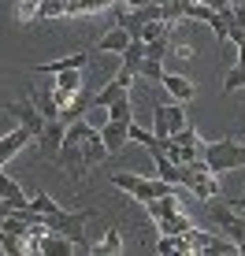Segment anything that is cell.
<instances>
[{"label": "cell", "mask_w": 245, "mask_h": 256, "mask_svg": "<svg viewBox=\"0 0 245 256\" xmlns=\"http://www.w3.org/2000/svg\"><path fill=\"white\" fill-rule=\"evenodd\" d=\"M56 164L64 167L71 178H82L86 174V148H82V141H71V138H64V145H60V152H56Z\"/></svg>", "instance_id": "8"}, {"label": "cell", "mask_w": 245, "mask_h": 256, "mask_svg": "<svg viewBox=\"0 0 245 256\" xmlns=\"http://www.w3.org/2000/svg\"><path fill=\"white\" fill-rule=\"evenodd\" d=\"M30 141H38V138H34V134H30L26 126L12 130V134H4V138H0V160L8 164V160L15 156V152H19V148H26V145H30Z\"/></svg>", "instance_id": "14"}, {"label": "cell", "mask_w": 245, "mask_h": 256, "mask_svg": "<svg viewBox=\"0 0 245 256\" xmlns=\"http://www.w3.org/2000/svg\"><path fill=\"white\" fill-rule=\"evenodd\" d=\"M186 245L190 252H204V256H234L238 252V242L234 238H216V234H204V230H186Z\"/></svg>", "instance_id": "4"}, {"label": "cell", "mask_w": 245, "mask_h": 256, "mask_svg": "<svg viewBox=\"0 0 245 256\" xmlns=\"http://www.w3.org/2000/svg\"><path fill=\"white\" fill-rule=\"evenodd\" d=\"M64 138H67V126H64V119H48V126H45V134H41V148H52V152H60V145H64Z\"/></svg>", "instance_id": "20"}, {"label": "cell", "mask_w": 245, "mask_h": 256, "mask_svg": "<svg viewBox=\"0 0 245 256\" xmlns=\"http://www.w3.org/2000/svg\"><path fill=\"white\" fill-rule=\"evenodd\" d=\"M226 204H234L238 212H245V197H234V200H226Z\"/></svg>", "instance_id": "34"}, {"label": "cell", "mask_w": 245, "mask_h": 256, "mask_svg": "<svg viewBox=\"0 0 245 256\" xmlns=\"http://www.w3.org/2000/svg\"><path fill=\"white\" fill-rule=\"evenodd\" d=\"M30 208H34V212H41V216H48V212H56L60 204L48 197V193H38V197H30Z\"/></svg>", "instance_id": "30"}, {"label": "cell", "mask_w": 245, "mask_h": 256, "mask_svg": "<svg viewBox=\"0 0 245 256\" xmlns=\"http://www.w3.org/2000/svg\"><path fill=\"white\" fill-rule=\"evenodd\" d=\"M223 90H226V93L245 90V67H238V64H234L230 70H226V78H223Z\"/></svg>", "instance_id": "28"}, {"label": "cell", "mask_w": 245, "mask_h": 256, "mask_svg": "<svg viewBox=\"0 0 245 256\" xmlns=\"http://www.w3.org/2000/svg\"><path fill=\"white\" fill-rule=\"evenodd\" d=\"M226 41H230V45H242V41H245V30L238 22H234V30H230V38H226Z\"/></svg>", "instance_id": "31"}, {"label": "cell", "mask_w": 245, "mask_h": 256, "mask_svg": "<svg viewBox=\"0 0 245 256\" xmlns=\"http://www.w3.org/2000/svg\"><path fill=\"white\" fill-rule=\"evenodd\" d=\"M108 119H119V122H134V104H130V93L119 96L116 104H108Z\"/></svg>", "instance_id": "25"}, {"label": "cell", "mask_w": 245, "mask_h": 256, "mask_svg": "<svg viewBox=\"0 0 245 256\" xmlns=\"http://www.w3.org/2000/svg\"><path fill=\"white\" fill-rule=\"evenodd\" d=\"M145 56H148V45H145V41L142 38H134V41H130V45L126 48H122V70H126V74H142V64H145Z\"/></svg>", "instance_id": "12"}, {"label": "cell", "mask_w": 245, "mask_h": 256, "mask_svg": "<svg viewBox=\"0 0 245 256\" xmlns=\"http://www.w3.org/2000/svg\"><path fill=\"white\" fill-rule=\"evenodd\" d=\"M130 41H134V34L122 30V26H116V30H108V34L97 41V48H100V52H116V56H122V48H126Z\"/></svg>", "instance_id": "16"}, {"label": "cell", "mask_w": 245, "mask_h": 256, "mask_svg": "<svg viewBox=\"0 0 245 256\" xmlns=\"http://www.w3.org/2000/svg\"><path fill=\"white\" fill-rule=\"evenodd\" d=\"M208 8H216V12H226V8H234V0H204Z\"/></svg>", "instance_id": "32"}, {"label": "cell", "mask_w": 245, "mask_h": 256, "mask_svg": "<svg viewBox=\"0 0 245 256\" xmlns=\"http://www.w3.org/2000/svg\"><path fill=\"white\" fill-rule=\"evenodd\" d=\"M4 112H8L12 119H19V126H26L34 138H41V134H45V126H48V119L41 116V108H38L34 100H12Z\"/></svg>", "instance_id": "6"}, {"label": "cell", "mask_w": 245, "mask_h": 256, "mask_svg": "<svg viewBox=\"0 0 245 256\" xmlns=\"http://www.w3.org/2000/svg\"><path fill=\"white\" fill-rule=\"evenodd\" d=\"M164 60H152V56H145V64H142V78H148V82H164Z\"/></svg>", "instance_id": "27"}, {"label": "cell", "mask_w": 245, "mask_h": 256, "mask_svg": "<svg viewBox=\"0 0 245 256\" xmlns=\"http://www.w3.org/2000/svg\"><path fill=\"white\" fill-rule=\"evenodd\" d=\"M0 252L4 256H22L26 252V238H19V234H12V230L0 226Z\"/></svg>", "instance_id": "23"}, {"label": "cell", "mask_w": 245, "mask_h": 256, "mask_svg": "<svg viewBox=\"0 0 245 256\" xmlns=\"http://www.w3.org/2000/svg\"><path fill=\"white\" fill-rule=\"evenodd\" d=\"M130 86H134V74H126V70L119 67V74L112 78L104 90L93 93V112H108V104H116L119 96H126V93H130Z\"/></svg>", "instance_id": "7"}, {"label": "cell", "mask_w": 245, "mask_h": 256, "mask_svg": "<svg viewBox=\"0 0 245 256\" xmlns=\"http://www.w3.org/2000/svg\"><path fill=\"white\" fill-rule=\"evenodd\" d=\"M182 126H186V112H182L178 100L156 104V108H152V130H156V138H171V134H178Z\"/></svg>", "instance_id": "5"}, {"label": "cell", "mask_w": 245, "mask_h": 256, "mask_svg": "<svg viewBox=\"0 0 245 256\" xmlns=\"http://www.w3.org/2000/svg\"><path fill=\"white\" fill-rule=\"evenodd\" d=\"M90 252H93V256H116V252H122V234H119V226H108V230H104V242H97Z\"/></svg>", "instance_id": "22"}, {"label": "cell", "mask_w": 245, "mask_h": 256, "mask_svg": "<svg viewBox=\"0 0 245 256\" xmlns=\"http://www.w3.org/2000/svg\"><path fill=\"white\" fill-rule=\"evenodd\" d=\"M67 0H38V19H64Z\"/></svg>", "instance_id": "26"}, {"label": "cell", "mask_w": 245, "mask_h": 256, "mask_svg": "<svg viewBox=\"0 0 245 256\" xmlns=\"http://www.w3.org/2000/svg\"><path fill=\"white\" fill-rule=\"evenodd\" d=\"M145 212H148L152 219H160V216H171V212H182V200L174 197V190H171V193H164V197L145 200Z\"/></svg>", "instance_id": "17"}, {"label": "cell", "mask_w": 245, "mask_h": 256, "mask_svg": "<svg viewBox=\"0 0 245 256\" xmlns=\"http://www.w3.org/2000/svg\"><path fill=\"white\" fill-rule=\"evenodd\" d=\"M130 141H138V145L152 148V145H156V130H142L138 122H130Z\"/></svg>", "instance_id": "29"}, {"label": "cell", "mask_w": 245, "mask_h": 256, "mask_svg": "<svg viewBox=\"0 0 245 256\" xmlns=\"http://www.w3.org/2000/svg\"><path fill=\"white\" fill-rule=\"evenodd\" d=\"M38 252H45V256H71V252H82V249H78V242H71L67 234L48 230V234L38 242Z\"/></svg>", "instance_id": "10"}, {"label": "cell", "mask_w": 245, "mask_h": 256, "mask_svg": "<svg viewBox=\"0 0 245 256\" xmlns=\"http://www.w3.org/2000/svg\"><path fill=\"white\" fill-rule=\"evenodd\" d=\"M156 230L160 234H186V230H194V219H186L182 212H171V216L156 219Z\"/></svg>", "instance_id": "18"}, {"label": "cell", "mask_w": 245, "mask_h": 256, "mask_svg": "<svg viewBox=\"0 0 245 256\" xmlns=\"http://www.w3.org/2000/svg\"><path fill=\"white\" fill-rule=\"evenodd\" d=\"M112 186H119L122 193H130L134 200H152V197H164V193H171V182L168 178H142V174L134 171H116L112 174Z\"/></svg>", "instance_id": "1"}, {"label": "cell", "mask_w": 245, "mask_h": 256, "mask_svg": "<svg viewBox=\"0 0 245 256\" xmlns=\"http://www.w3.org/2000/svg\"><path fill=\"white\" fill-rule=\"evenodd\" d=\"M234 64H238V67H245V41L238 45V60H234Z\"/></svg>", "instance_id": "33"}, {"label": "cell", "mask_w": 245, "mask_h": 256, "mask_svg": "<svg viewBox=\"0 0 245 256\" xmlns=\"http://www.w3.org/2000/svg\"><path fill=\"white\" fill-rule=\"evenodd\" d=\"M186 19L190 22H212L216 19V8H208L204 0H190V4H186Z\"/></svg>", "instance_id": "24"}, {"label": "cell", "mask_w": 245, "mask_h": 256, "mask_svg": "<svg viewBox=\"0 0 245 256\" xmlns=\"http://www.w3.org/2000/svg\"><path fill=\"white\" fill-rule=\"evenodd\" d=\"M0 197H4L8 204H12V212H19V208H30V197L22 193V186H19V182H15L12 174L4 171V167H0Z\"/></svg>", "instance_id": "11"}, {"label": "cell", "mask_w": 245, "mask_h": 256, "mask_svg": "<svg viewBox=\"0 0 245 256\" xmlns=\"http://www.w3.org/2000/svg\"><path fill=\"white\" fill-rule=\"evenodd\" d=\"M30 100L41 108V116H45V119H60V112H64L52 90H34V93H30Z\"/></svg>", "instance_id": "21"}, {"label": "cell", "mask_w": 245, "mask_h": 256, "mask_svg": "<svg viewBox=\"0 0 245 256\" xmlns=\"http://www.w3.org/2000/svg\"><path fill=\"white\" fill-rule=\"evenodd\" d=\"M93 212L90 208H82V212H67V208H56V212H48L45 216V223H48V230H56V234H67L71 242H78V249L82 252H90L86 249V242H82V230H86V219H90Z\"/></svg>", "instance_id": "3"}, {"label": "cell", "mask_w": 245, "mask_h": 256, "mask_svg": "<svg viewBox=\"0 0 245 256\" xmlns=\"http://www.w3.org/2000/svg\"><path fill=\"white\" fill-rule=\"evenodd\" d=\"M86 64H90V52H71V56H64V60H48V64H38L34 70L38 74H60V70H82Z\"/></svg>", "instance_id": "13"}, {"label": "cell", "mask_w": 245, "mask_h": 256, "mask_svg": "<svg viewBox=\"0 0 245 256\" xmlns=\"http://www.w3.org/2000/svg\"><path fill=\"white\" fill-rule=\"evenodd\" d=\"M204 164L212 167V174L238 171V167H245V145H238V141H230V138L212 141V145H204Z\"/></svg>", "instance_id": "2"}, {"label": "cell", "mask_w": 245, "mask_h": 256, "mask_svg": "<svg viewBox=\"0 0 245 256\" xmlns=\"http://www.w3.org/2000/svg\"><path fill=\"white\" fill-rule=\"evenodd\" d=\"M116 4L119 0H67V15H97V12H108Z\"/></svg>", "instance_id": "19"}, {"label": "cell", "mask_w": 245, "mask_h": 256, "mask_svg": "<svg viewBox=\"0 0 245 256\" xmlns=\"http://www.w3.org/2000/svg\"><path fill=\"white\" fill-rule=\"evenodd\" d=\"M160 86H164V90L171 93V100H190V96L197 93V86L190 82L186 74H171V70L164 74V82H160Z\"/></svg>", "instance_id": "15"}, {"label": "cell", "mask_w": 245, "mask_h": 256, "mask_svg": "<svg viewBox=\"0 0 245 256\" xmlns=\"http://www.w3.org/2000/svg\"><path fill=\"white\" fill-rule=\"evenodd\" d=\"M100 138H104V145H108V156H116L122 152V145L130 141V122H119V119H108L100 126Z\"/></svg>", "instance_id": "9"}]
</instances>
